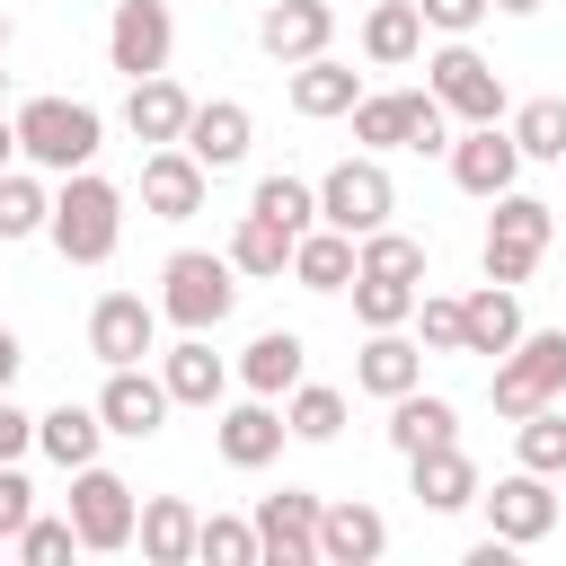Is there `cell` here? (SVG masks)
<instances>
[{
	"instance_id": "1",
	"label": "cell",
	"mask_w": 566,
	"mask_h": 566,
	"mask_svg": "<svg viewBox=\"0 0 566 566\" xmlns=\"http://www.w3.org/2000/svg\"><path fill=\"white\" fill-rule=\"evenodd\" d=\"M44 239H53L71 265H106L115 239H124V195H115L97 168H71L62 195H53V212H44Z\"/></svg>"
},
{
	"instance_id": "2",
	"label": "cell",
	"mask_w": 566,
	"mask_h": 566,
	"mask_svg": "<svg viewBox=\"0 0 566 566\" xmlns=\"http://www.w3.org/2000/svg\"><path fill=\"white\" fill-rule=\"evenodd\" d=\"M9 124H18V159L53 168V177L88 168V159H97V142H106L97 106H80V97H27V106H18Z\"/></svg>"
},
{
	"instance_id": "3",
	"label": "cell",
	"mask_w": 566,
	"mask_h": 566,
	"mask_svg": "<svg viewBox=\"0 0 566 566\" xmlns=\"http://www.w3.org/2000/svg\"><path fill=\"white\" fill-rule=\"evenodd\" d=\"M230 310H239V265H230V256L177 248V256L159 265V318H177L186 336H212Z\"/></svg>"
},
{
	"instance_id": "4",
	"label": "cell",
	"mask_w": 566,
	"mask_h": 566,
	"mask_svg": "<svg viewBox=\"0 0 566 566\" xmlns=\"http://www.w3.org/2000/svg\"><path fill=\"white\" fill-rule=\"evenodd\" d=\"M486 398H495V416H531V407L566 398V327H522V336L495 354Z\"/></svg>"
},
{
	"instance_id": "5",
	"label": "cell",
	"mask_w": 566,
	"mask_h": 566,
	"mask_svg": "<svg viewBox=\"0 0 566 566\" xmlns=\"http://www.w3.org/2000/svg\"><path fill=\"white\" fill-rule=\"evenodd\" d=\"M548 239H557V212H548L539 195H513V186H504V195H495V221H486V256H478L486 283H513V292H522V283L539 274Z\"/></svg>"
},
{
	"instance_id": "6",
	"label": "cell",
	"mask_w": 566,
	"mask_h": 566,
	"mask_svg": "<svg viewBox=\"0 0 566 566\" xmlns=\"http://www.w3.org/2000/svg\"><path fill=\"white\" fill-rule=\"evenodd\" d=\"M424 88H433L442 115H460V124H504V80H495V62H486L478 44H460V35L424 62Z\"/></svg>"
},
{
	"instance_id": "7",
	"label": "cell",
	"mask_w": 566,
	"mask_h": 566,
	"mask_svg": "<svg viewBox=\"0 0 566 566\" xmlns=\"http://www.w3.org/2000/svg\"><path fill=\"white\" fill-rule=\"evenodd\" d=\"M389 212H398V186H389L380 159H336V168L318 177V221H327V230L363 239V230H380Z\"/></svg>"
},
{
	"instance_id": "8",
	"label": "cell",
	"mask_w": 566,
	"mask_h": 566,
	"mask_svg": "<svg viewBox=\"0 0 566 566\" xmlns=\"http://www.w3.org/2000/svg\"><path fill=\"white\" fill-rule=\"evenodd\" d=\"M133 486L115 478V469H71V531H80V548L88 557H115V548H133Z\"/></svg>"
},
{
	"instance_id": "9",
	"label": "cell",
	"mask_w": 566,
	"mask_h": 566,
	"mask_svg": "<svg viewBox=\"0 0 566 566\" xmlns=\"http://www.w3.org/2000/svg\"><path fill=\"white\" fill-rule=\"evenodd\" d=\"M168 44H177L168 0H115V18H106V71L150 80V71H168Z\"/></svg>"
},
{
	"instance_id": "10",
	"label": "cell",
	"mask_w": 566,
	"mask_h": 566,
	"mask_svg": "<svg viewBox=\"0 0 566 566\" xmlns=\"http://www.w3.org/2000/svg\"><path fill=\"white\" fill-rule=\"evenodd\" d=\"M478 504H486V531H495V539H513V548H539V539L557 531V495H548V478H539V469H513V478L478 486Z\"/></svg>"
},
{
	"instance_id": "11",
	"label": "cell",
	"mask_w": 566,
	"mask_h": 566,
	"mask_svg": "<svg viewBox=\"0 0 566 566\" xmlns=\"http://www.w3.org/2000/svg\"><path fill=\"white\" fill-rule=\"evenodd\" d=\"M256 566H318V495L283 486V495H256Z\"/></svg>"
},
{
	"instance_id": "12",
	"label": "cell",
	"mask_w": 566,
	"mask_h": 566,
	"mask_svg": "<svg viewBox=\"0 0 566 566\" xmlns=\"http://www.w3.org/2000/svg\"><path fill=\"white\" fill-rule=\"evenodd\" d=\"M203 195H212V168H203L186 142H159V150L142 159V212H150V221H195Z\"/></svg>"
},
{
	"instance_id": "13",
	"label": "cell",
	"mask_w": 566,
	"mask_h": 566,
	"mask_svg": "<svg viewBox=\"0 0 566 566\" xmlns=\"http://www.w3.org/2000/svg\"><path fill=\"white\" fill-rule=\"evenodd\" d=\"M97 424H106V433H124V442H150V433L168 424V380H159V371H142V363H115V371H106V389H97Z\"/></svg>"
},
{
	"instance_id": "14",
	"label": "cell",
	"mask_w": 566,
	"mask_h": 566,
	"mask_svg": "<svg viewBox=\"0 0 566 566\" xmlns=\"http://www.w3.org/2000/svg\"><path fill=\"white\" fill-rule=\"evenodd\" d=\"M159 345V301H142V292H106L97 310H88V354L115 371V363H142Z\"/></svg>"
},
{
	"instance_id": "15",
	"label": "cell",
	"mask_w": 566,
	"mask_h": 566,
	"mask_svg": "<svg viewBox=\"0 0 566 566\" xmlns=\"http://www.w3.org/2000/svg\"><path fill=\"white\" fill-rule=\"evenodd\" d=\"M451 177H460V195H504L513 177H522V142L504 133V124H469L460 142H451Z\"/></svg>"
},
{
	"instance_id": "16",
	"label": "cell",
	"mask_w": 566,
	"mask_h": 566,
	"mask_svg": "<svg viewBox=\"0 0 566 566\" xmlns=\"http://www.w3.org/2000/svg\"><path fill=\"white\" fill-rule=\"evenodd\" d=\"M380 548H389V522H380L363 495L318 504V566H371Z\"/></svg>"
},
{
	"instance_id": "17",
	"label": "cell",
	"mask_w": 566,
	"mask_h": 566,
	"mask_svg": "<svg viewBox=\"0 0 566 566\" xmlns=\"http://www.w3.org/2000/svg\"><path fill=\"white\" fill-rule=\"evenodd\" d=\"M248 142H256V115H248L239 97H212V106H195V115H186V150H195L212 177H221V168H239V159H248Z\"/></svg>"
},
{
	"instance_id": "18",
	"label": "cell",
	"mask_w": 566,
	"mask_h": 566,
	"mask_svg": "<svg viewBox=\"0 0 566 566\" xmlns=\"http://www.w3.org/2000/svg\"><path fill=\"white\" fill-rule=\"evenodd\" d=\"M433 442H460V407H451V398H433V389L416 380V389H398V398H389V451H398V460H416V451H433Z\"/></svg>"
},
{
	"instance_id": "19",
	"label": "cell",
	"mask_w": 566,
	"mask_h": 566,
	"mask_svg": "<svg viewBox=\"0 0 566 566\" xmlns=\"http://www.w3.org/2000/svg\"><path fill=\"white\" fill-rule=\"evenodd\" d=\"M212 442H221V460H230V469H265V460L283 451V407L248 389V398H239V407L212 424Z\"/></svg>"
},
{
	"instance_id": "20",
	"label": "cell",
	"mask_w": 566,
	"mask_h": 566,
	"mask_svg": "<svg viewBox=\"0 0 566 566\" xmlns=\"http://www.w3.org/2000/svg\"><path fill=\"white\" fill-rule=\"evenodd\" d=\"M327 35H336V9H327V0H274V9L256 18V44H265L274 62H310V53H327Z\"/></svg>"
},
{
	"instance_id": "21",
	"label": "cell",
	"mask_w": 566,
	"mask_h": 566,
	"mask_svg": "<svg viewBox=\"0 0 566 566\" xmlns=\"http://www.w3.org/2000/svg\"><path fill=\"white\" fill-rule=\"evenodd\" d=\"M159 380H168V407H221V389H230L212 336H177V345L159 354Z\"/></svg>"
},
{
	"instance_id": "22",
	"label": "cell",
	"mask_w": 566,
	"mask_h": 566,
	"mask_svg": "<svg viewBox=\"0 0 566 566\" xmlns=\"http://www.w3.org/2000/svg\"><path fill=\"white\" fill-rule=\"evenodd\" d=\"M407 469H416V504H424V513H469V504H478V460H469L460 442H433V451H416Z\"/></svg>"
},
{
	"instance_id": "23",
	"label": "cell",
	"mask_w": 566,
	"mask_h": 566,
	"mask_svg": "<svg viewBox=\"0 0 566 566\" xmlns=\"http://www.w3.org/2000/svg\"><path fill=\"white\" fill-rule=\"evenodd\" d=\"M186 115H195V97L168 80V71H150V80H133V97H124V124H133V142H186Z\"/></svg>"
},
{
	"instance_id": "24",
	"label": "cell",
	"mask_w": 566,
	"mask_h": 566,
	"mask_svg": "<svg viewBox=\"0 0 566 566\" xmlns=\"http://www.w3.org/2000/svg\"><path fill=\"white\" fill-rule=\"evenodd\" d=\"M354 97H363V80H354L336 53H310V62H292V115L327 124V115H354Z\"/></svg>"
},
{
	"instance_id": "25",
	"label": "cell",
	"mask_w": 566,
	"mask_h": 566,
	"mask_svg": "<svg viewBox=\"0 0 566 566\" xmlns=\"http://www.w3.org/2000/svg\"><path fill=\"white\" fill-rule=\"evenodd\" d=\"M522 336V301H513V283H478L469 301H460V354H504Z\"/></svg>"
},
{
	"instance_id": "26",
	"label": "cell",
	"mask_w": 566,
	"mask_h": 566,
	"mask_svg": "<svg viewBox=\"0 0 566 566\" xmlns=\"http://www.w3.org/2000/svg\"><path fill=\"white\" fill-rule=\"evenodd\" d=\"M416 380H424V345H407L398 327H371V345L354 354V389L398 398V389H416Z\"/></svg>"
},
{
	"instance_id": "27",
	"label": "cell",
	"mask_w": 566,
	"mask_h": 566,
	"mask_svg": "<svg viewBox=\"0 0 566 566\" xmlns=\"http://www.w3.org/2000/svg\"><path fill=\"white\" fill-rule=\"evenodd\" d=\"M195 522H203V513H195L186 495H150V504L133 513V539H142L150 566H186V557H195Z\"/></svg>"
},
{
	"instance_id": "28",
	"label": "cell",
	"mask_w": 566,
	"mask_h": 566,
	"mask_svg": "<svg viewBox=\"0 0 566 566\" xmlns=\"http://www.w3.org/2000/svg\"><path fill=\"white\" fill-rule=\"evenodd\" d=\"M292 283H301V292H345V283H354V239L327 230V221H310V230L292 239Z\"/></svg>"
},
{
	"instance_id": "29",
	"label": "cell",
	"mask_w": 566,
	"mask_h": 566,
	"mask_svg": "<svg viewBox=\"0 0 566 566\" xmlns=\"http://www.w3.org/2000/svg\"><path fill=\"white\" fill-rule=\"evenodd\" d=\"M301 363H310V345H301L292 327H265V336H248V354H239V380H248L256 398H283V389L301 380Z\"/></svg>"
},
{
	"instance_id": "30",
	"label": "cell",
	"mask_w": 566,
	"mask_h": 566,
	"mask_svg": "<svg viewBox=\"0 0 566 566\" xmlns=\"http://www.w3.org/2000/svg\"><path fill=\"white\" fill-rule=\"evenodd\" d=\"M97 442H106L97 407H71V398H62V407H44V416H35V451H44V460H62V469H88V460H97Z\"/></svg>"
},
{
	"instance_id": "31",
	"label": "cell",
	"mask_w": 566,
	"mask_h": 566,
	"mask_svg": "<svg viewBox=\"0 0 566 566\" xmlns=\"http://www.w3.org/2000/svg\"><path fill=\"white\" fill-rule=\"evenodd\" d=\"M363 53H371L380 71H407V62L424 53V18H416V0H380V9L363 18Z\"/></svg>"
},
{
	"instance_id": "32",
	"label": "cell",
	"mask_w": 566,
	"mask_h": 566,
	"mask_svg": "<svg viewBox=\"0 0 566 566\" xmlns=\"http://www.w3.org/2000/svg\"><path fill=\"white\" fill-rule=\"evenodd\" d=\"M230 265H239L248 283H274V274H292V230H274L265 212H239V230H230Z\"/></svg>"
},
{
	"instance_id": "33",
	"label": "cell",
	"mask_w": 566,
	"mask_h": 566,
	"mask_svg": "<svg viewBox=\"0 0 566 566\" xmlns=\"http://www.w3.org/2000/svg\"><path fill=\"white\" fill-rule=\"evenodd\" d=\"M283 433H292V442H336V433H345V389L292 380V389H283Z\"/></svg>"
},
{
	"instance_id": "34",
	"label": "cell",
	"mask_w": 566,
	"mask_h": 566,
	"mask_svg": "<svg viewBox=\"0 0 566 566\" xmlns=\"http://www.w3.org/2000/svg\"><path fill=\"white\" fill-rule=\"evenodd\" d=\"M513 451H522V469H539V478H566V407L548 398V407L513 416Z\"/></svg>"
},
{
	"instance_id": "35",
	"label": "cell",
	"mask_w": 566,
	"mask_h": 566,
	"mask_svg": "<svg viewBox=\"0 0 566 566\" xmlns=\"http://www.w3.org/2000/svg\"><path fill=\"white\" fill-rule=\"evenodd\" d=\"M354 274H389V283H416L424 274V239H407V230H363L354 239Z\"/></svg>"
},
{
	"instance_id": "36",
	"label": "cell",
	"mask_w": 566,
	"mask_h": 566,
	"mask_svg": "<svg viewBox=\"0 0 566 566\" xmlns=\"http://www.w3.org/2000/svg\"><path fill=\"white\" fill-rule=\"evenodd\" d=\"M53 212V186L35 168H0V239H35Z\"/></svg>"
},
{
	"instance_id": "37",
	"label": "cell",
	"mask_w": 566,
	"mask_h": 566,
	"mask_svg": "<svg viewBox=\"0 0 566 566\" xmlns=\"http://www.w3.org/2000/svg\"><path fill=\"white\" fill-rule=\"evenodd\" d=\"M407 106H416V88L354 97V142H371V150H407Z\"/></svg>"
},
{
	"instance_id": "38",
	"label": "cell",
	"mask_w": 566,
	"mask_h": 566,
	"mask_svg": "<svg viewBox=\"0 0 566 566\" xmlns=\"http://www.w3.org/2000/svg\"><path fill=\"white\" fill-rule=\"evenodd\" d=\"M248 212H265L274 230H310L318 221V186H301V177H256V195H248Z\"/></svg>"
},
{
	"instance_id": "39",
	"label": "cell",
	"mask_w": 566,
	"mask_h": 566,
	"mask_svg": "<svg viewBox=\"0 0 566 566\" xmlns=\"http://www.w3.org/2000/svg\"><path fill=\"white\" fill-rule=\"evenodd\" d=\"M504 133L522 142V159H566V97H531V106H513Z\"/></svg>"
},
{
	"instance_id": "40",
	"label": "cell",
	"mask_w": 566,
	"mask_h": 566,
	"mask_svg": "<svg viewBox=\"0 0 566 566\" xmlns=\"http://www.w3.org/2000/svg\"><path fill=\"white\" fill-rule=\"evenodd\" d=\"M345 292H354V318H363V327H407V318H416V283H389V274H354Z\"/></svg>"
},
{
	"instance_id": "41",
	"label": "cell",
	"mask_w": 566,
	"mask_h": 566,
	"mask_svg": "<svg viewBox=\"0 0 566 566\" xmlns=\"http://www.w3.org/2000/svg\"><path fill=\"white\" fill-rule=\"evenodd\" d=\"M195 557H203V566H256V522L203 513V522H195Z\"/></svg>"
},
{
	"instance_id": "42",
	"label": "cell",
	"mask_w": 566,
	"mask_h": 566,
	"mask_svg": "<svg viewBox=\"0 0 566 566\" xmlns=\"http://www.w3.org/2000/svg\"><path fill=\"white\" fill-rule=\"evenodd\" d=\"M80 548V531H71V513L53 522V513H27L18 531H9V557H27V566H62Z\"/></svg>"
},
{
	"instance_id": "43",
	"label": "cell",
	"mask_w": 566,
	"mask_h": 566,
	"mask_svg": "<svg viewBox=\"0 0 566 566\" xmlns=\"http://www.w3.org/2000/svg\"><path fill=\"white\" fill-rule=\"evenodd\" d=\"M416 318H424V345H433V354H460V301L416 292Z\"/></svg>"
},
{
	"instance_id": "44",
	"label": "cell",
	"mask_w": 566,
	"mask_h": 566,
	"mask_svg": "<svg viewBox=\"0 0 566 566\" xmlns=\"http://www.w3.org/2000/svg\"><path fill=\"white\" fill-rule=\"evenodd\" d=\"M486 9H495V0H416V18H424V27H442V35H469Z\"/></svg>"
},
{
	"instance_id": "45",
	"label": "cell",
	"mask_w": 566,
	"mask_h": 566,
	"mask_svg": "<svg viewBox=\"0 0 566 566\" xmlns=\"http://www.w3.org/2000/svg\"><path fill=\"white\" fill-rule=\"evenodd\" d=\"M35 513V486H27V469L18 460H0V531H18Z\"/></svg>"
},
{
	"instance_id": "46",
	"label": "cell",
	"mask_w": 566,
	"mask_h": 566,
	"mask_svg": "<svg viewBox=\"0 0 566 566\" xmlns=\"http://www.w3.org/2000/svg\"><path fill=\"white\" fill-rule=\"evenodd\" d=\"M27 451H35V416L9 407V389H0V460H27Z\"/></svg>"
},
{
	"instance_id": "47",
	"label": "cell",
	"mask_w": 566,
	"mask_h": 566,
	"mask_svg": "<svg viewBox=\"0 0 566 566\" xmlns=\"http://www.w3.org/2000/svg\"><path fill=\"white\" fill-rule=\"evenodd\" d=\"M18 363H27V345H18V336H9V327H0V389H9V380H18Z\"/></svg>"
},
{
	"instance_id": "48",
	"label": "cell",
	"mask_w": 566,
	"mask_h": 566,
	"mask_svg": "<svg viewBox=\"0 0 566 566\" xmlns=\"http://www.w3.org/2000/svg\"><path fill=\"white\" fill-rule=\"evenodd\" d=\"M9 159H18V124L0 115V168H9Z\"/></svg>"
},
{
	"instance_id": "49",
	"label": "cell",
	"mask_w": 566,
	"mask_h": 566,
	"mask_svg": "<svg viewBox=\"0 0 566 566\" xmlns=\"http://www.w3.org/2000/svg\"><path fill=\"white\" fill-rule=\"evenodd\" d=\"M495 9H504V18H531V9H548V0H495Z\"/></svg>"
},
{
	"instance_id": "50",
	"label": "cell",
	"mask_w": 566,
	"mask_h": 566,
	"mask_svg": "<svg viewBox=\"0 0 566 566\" xmlns=\"http://www.w3.org/2000/svg\"><path fill=\"white\" fill-rule=\"evenodd\" d=\"M0 53H9V9H0Z\"/></svg>"
},
{
	"instance_id": "51",
	"label": "cell",
	"mask_w": 566,
	"mask_h": 566,
	"mask_svg": "<svg viewBox=\"0 0 566 566\" xmlns=\"http://www.w3.org/2000/svg\"><path fill=\"white\" fill-rule=\"evenodd\" d=\"M0 548H9V531H0Z\"/></svg>"
},
{
	"instance_id": "52",
	"label": "cell",
	"mask_w": 566,
	"mask_h": 566,
	"mask_svg": "<svg viewBox=\"0 0 566 566\" xmlns=\"http://www.w3.org/2000/svg\"><path fill=\"white\" fill-rule=\"evenodd\" d=\"M0 88H9V71H0Z\"/></svg>"
}]
</instances>
